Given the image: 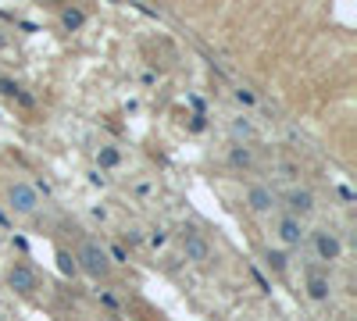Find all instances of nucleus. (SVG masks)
Listing matches in <instances>:
<instances>
[{"label":"nucleus","mask_w":357,"mask_h":321,"mask_svg":"<svg viewBox=\"0 0 357 321\" xmlns=\"http://www.w3.org/2000/svg\"><path fill=\"white\" fill-rule=\"evenodd\" d=\"M75 264L86 271V275H93V278H104L111 271V261H108V253H104L97 243H82V250H79V257H75Z\"/></svg>","instance_id":"1"},{"label":"nucleus","mask_w":357,"mask_h":321,"mask_svg":"<svg viewBox=\"0 0 357 321\" xmlns=\"http://www.w3.org/2000/svg\"><path fill=\"white\" fill-rule=\"evenodd\" d=\"M311 246H314V257H318V261H340L343 257V243H340V235H336L332 228H318L311 235Z\"/></svg>","instance_id":"2"},{"label":"nucleus","mask_w":357,"mask_h":321,"mask_svg":"<svg viewBox=\"0 0 357 321\" xmlns=\"http://www.w3.org/2000/svg\"><path fill=\"white\" fill-rule=\"evenodd\" d=\"M182 253H186V261H193V264H207L211 261V243H207L193 225H186L182 228Z\"/></svg>","instance_id":"3"},{"label":"nucleus","mask_w":357,"mask_h":321,"mask_svg":"<svg viewBox=\"0 0 357 321\" xmlns=\"http://www.w3.org/2000/svg\"><path fill=\"white\" fill-rule=\"evenodd\" d=\"M8 207H11L15 214H32V211L39 207V189L29 186V182H15V186L8 189Z\"/></svg>","instance_id":"4"},{"label":"nucleus","mask_w":357,"mask_h":321,"mask_svg":"<svg viewBox=\"0 0 357 321\" xmlns=\"http://www.w3.org/2000/svg\"><path fill=\"white\" fill-rule=\"evenodd\" d=\"M8 286H11L15 293H22V296H32V293L39 289V278H36V271H32L29 264H15V268L8 271Z\"/></svg>","instance_id":"5"},{"label":"nucleus","mask_w":357,"mask_h":321,"mask_svg":"<svg viewBox=\"0 0 357 321\" xmlns=\"http://www.w3.org/2000/svg\"><path fill=\"white\" fill-rule=\"evenodd\" d=\"M311 211H314V193L311 189H289L286 193V214H289V218L304 222Z\"/></svg>","instance_id":"6"},{"label":"nucleus","mask_w":357,"mask_h":321,"mask_svg":"<svg viewBox=\"0 0 357 321\" xmlns=\"http://www.w3.org/2000/svg\"><path fill=\"white\" fill-rule=\"evenodd\" d=\"M276 235H279L282 246H300V243L307 240V228H304V222H297V218H289V214H282L279 225H276Z\"/></svg>","instance_id":"7"},{"label":"nucleus","mask_w":357,"mask_h":321,"mask_svg":"<svg viewBox=\"0 0 357 321\" xmlns=\"http://www.w3.org/2000/svg\"><path fill=\"white\" fill-rule=\"evenodd\" d=\"M247 207L254 214H264V211L276 207V193H271L268 186H250L247 189Z\"/></svg>","instance_id":"8"},{"label":"nucleus","mask_w":357,"mask_h":321,"mask_svg":"<svg viewBox=\"0 0 357 321\" xmlns=\"http://www.w3.org/2000/svg\"><path fill=\"white\" fill-rule=\"evenodd\" d=\"M329 293H332V282H329V278H325L322 271H311V275H307V296L314 300V304H325Z\"/></svg>","instance_id":"9"},{"label":"nucleus","mask_w":357,"mask_h":321,"mask_svg":"<svg viewBox=\"0 0 357 321\" xmlns=\"http://www.w3.org/2000/svg\"><path fill=\"white\" fill-rule=\"evenodd\" d=\"M61 26H65L68 32L82 29V26H86V11H82V8H61Z\"/></svg>","instance_id":"10"},{"label":"nucleus","mask_w":357,"mask_h":321,"mask_svg":"<svg viewBox=\"0 0 357 321\" xmlns=\"http://www.w3.org/2000/svg\"><path fill=\"white\" fill-rule=\"evenodd\" d=\"M229 164H233V168H250V164H254V154H250V146L236 143L233 150H229Z\"/></svg>","instance_id":"11"},{"label":"nucleus","mask_w":357,"mask_h":321,"mask_svg":"<svg viewBox=\"0 0 357 321\" xmlns=\"http://www.w3.org/2000/svg\"><path fill=\"white\" fill-rule=\"evenodd\" d=\"M97 164L100 168H118L122 164V150L118 146H100L97 150Z\"/></svg>","instance_id":"12"},{"label":"nucleus","mask_w":357,"mask_h":321,"mask_svg":"<svg viewBox=\"0 0 357 321\" xmlns=\"http://www.w3.org/2000/svg\"><path fill=\"white\" fill-rule=\"evenodd\" d=\"M57 268H61V275H68V278L79 275V264H75V257L68 250H57Z\"/></svg>","instance_id":"13"},{"label":"nucleus","mask_w":357,"mask_h":321,"mask_svg":"<svg viewBox=\"0 0 357 321\" xmlns=\"http://www.w3.org/2000/svg\"><path fill=\"white\" fill-rule=\"evenodd\" d=\"M0 93H4V97H22L26 104H32V100L22 93V86H18V82H11V79H0Z\"/></svg>","instance_id":"14"},{"label":"nucleus","mask_w":357,"mask_h":321,"mask_svg":"<svg viewBox=\"0 0 357 321\" xmlns=\"http://www.w3.org/2000/svg\"><path fill=\"white\" fill-rule=\"evenodd\" d=\"M264 261H268V268H271V271H286V253H282V250H268V253H264Z\"/></svg>","instance_id":"15"},{"label":"nucleus","mask_w":357,"mask_h":321,"mask_svg":"<svg viewBox=\"0 0 357 321\" xmlns=\"http://www.w3.org/2000/svg\"><path fill=\"white\" fill-rule=\"evenodd\" d=\"M236 100H240L243 107H250V104H254V93H250V90H236Z\"/></svg>","instance_id":"16"},{"label":"nucleus","mask_w":357,"mask_h":321,"mask_svg":"<svg viewBox=\"0 0 357 321\" xmlns=\"http://www.w3.org/2000/svg\"><path fill=\"white\" fill-rule=\"evenodd\" d=\"M233 133H236V136H250V125H247V121H236Z\"/></svg>","instance_id":"17"},{"label":"nucleus","mask_w":357,"mask_h":321,"mask_svg":"<svg viewBox=\"0 0 357 321\" xmlns=\"http://www.w3.org/2000/svg\"><path fill=\"white\" fill-rule=\"evenodd\" d=\"M4 47H8V36H4V32H0V50H4Z\"/></svg>","instance_id":"18"}]
</instances>
